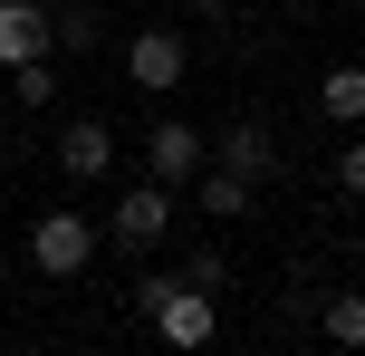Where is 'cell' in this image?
Masks as SVG:
<instances>
[{
	"instance_id": "cell-1",
	"label": "cell",
	"mask_w": 365,
	"mask_h": 356,
	"mask_svg": "<svg viewBox=\"0 0 365 356\" xmlns=\"http://www.w3.org/2000/svg\"><path fill=\"white\" fill-rule=\"evenodd\" d=\"M29 260L48 270V280H77V270L96 260V222H87V212H68V203L38 212V222H29Z\"/></svg>"
},
{
	"instance_id": "cell-2",
	"label": "cell",
	"mask_w": 365,
	"mask_h": 356,
	"mask_svg": "<svg viewBox=\"0 0 365 356\" xmlns=\"http://www.w3.org/2000/svg\"><path fill=\"white\" fill-rule=\"evenodd\" d=\"M106 231H115L125 250H154V241L173 231V183H154V173H145V183H125V193H115V212H106Z\"/></svg>"
},
{
	"instance_id": "cell-3",
	"label": "cell",
	"mask_w": 365,
	"mask_h": 356,
	"mask_svg": "<svg viewBox=\"0 0 365 356\" xmlns=\"http://www.w3.org/2000/svg\"><path fill=\"white\" fill-rule=\"evenodd\" d=\"M202 164H212V135L182 126V116H164V126L145 135V173L154 183H202Z\"/></svg>"
},
{
	"instance_id": "cell-4",
	"label": "cell",
	"mask_w": 365,
	"mask_h": 356,
	"mask_svg": "<svg viewBox=\"0 0 365 356\" xmlns=\"http://www.w3.org/2000/svg\"><path fill=\"white\" fill-rule=\"evenodd\" d=\"M182 68H192L182 29H135V39H125V77H135L145 96H173V87H182Z\"/></svg>"
},
{
	"instance_id": "cell-5",
	"label": "cell",
	"mask_w": 365,
	"mask_h": 356,
	"mask_svg": "<svg viewBox=\"0 0 365 356\" xmlns=\"http://www.w3.org/2000/svg\"><path fill=\"white\" fill-rule=\"evenodd\" d=\"M58 49V0H0V68Z\"/></svg>"
},
{
	"instance_id": "cell-6",
	"label": "cell",
	"mask_w": 365,
	"mask_h": 356,
	"mask_svg": "<svg viewBox=\"0 0 365 356\" xmlns=\"http://www.w3.org/2000/svg\"><path fill=\"white\" fill-rule=\"evenodd\" d=\"M106 164H115V126L106 116H68V126H58V173H68V183H96Z\"/></svg>"
},
{
	"instance_id": "cell-7",
	"label": "cell",
	"mask_w": 365,
	"mask_h": 356,
	"mask_svg": "<svg viewBox=\"0 0 365 356\" xmlns=\"http://www.w3.org/2000/svg\"><path fill=\"white\" fill-rule=\"evenodd\" d=\"M154 337H164L173 356H192V347H212V289H164V308H154Z\"/></svg>"
},
{
	"instance_id": "cell-8",
	"label": "cell",
	"mask_w": 365,
	"mask_h": 356,
	"mask_svg": "<svg viewBox=\"0 0 365 356\" xmlns=\"http://www.w3.org/2000/svg\"><path fill=\"white\" fill-rule=\"evenodd\" d=\"M212 164H231L240 183H269V173H279V145H269V126H259V116H240V126L221 135V154H212Z\"/></svg>"
},
{
	"instance_id": "cell-9",
	"label": "cell",
	"mask_w": 365,
	"mask_h": 356,
	"mask_svg": "<svg viewBox=\"0 0 365 356\" xmlns=\"http://www.w3.org/2000/svg\"><path fill=\"white\" fill-rule=\"evenodd\" d=\"M192 193H202V212H212V222H240V212L259 203V183H240L231 164H202V183H192Z\"/></svg>"
},
{
	"instance_id": "cell-10",
	"label": "cell",
	"mask_w": 365,
	"mask_h": 356,
	"mask_svg": "<svg viewBox=\"0 0 365 356\" xmlns=\"http://www.w3.org/2000/svg\"><path fill=\"white\" fill-rule=\"evenodd\" d=\"M317 116L327 126H365V68H327L317 77Z\"/></svg>"
},
{
	"instance_id": "cell-11",
	"label": "cell",
	"mask_w": 365,
	"mask_h": 356,
	"mask_svg": "<svg viewBox=\"0 0 365 356\" xmlns=\"http://www.w3.org/2000/svg\"><path fill=\"white\" fill-rule=\"evenodd\" d=\"M317 337L327 347H365V289H327L317 299Z\"/></svg>"
},
{
	"instance_id": "cell-12",
	"label": "cell",
	"mask_w": 365,
	"mask_h": 356,
	"mask_svg": "<svg viewBox=\"0 0 365 356\" xmlns=\"http://www.w3.org/2000/svg\"><path fill=\"white\" fill-rule=\"evenodd\" d=\"M10 96H19V106H48V96H58V49L48 58H19V68H10Z\"/></svg>"
},
{
	"instance_id": "cell-13",
	"label": "cell",
	"mask_w": 365,
	"mask_h": 356,
	"mask_svg": "<svg viewBox=\"0 0 365 356\" xmlns=\"http://www.w3.org/2000/svg\"><path fill=\"white\" fill-rule=\"evenodd\" d=\"M58 49H96V10H58Z\"/></svg>"
},
{
	"instance_id": "cell-14",
	"label": "cell",
	"mask_w": 365,
	"mask_h": 356,
	"mask_svg": "<svg viewBox=\"0 0 365 356\" xmlns=\"http://www.w3.org/2000/svg\"><path fill=\"white\" fill-rule=\"evenodd\" d=\"M336 193H356V203H365V135H356L346 154H336Z\"/></svg>"
},
{
	"instance_id": "cell-15",
	"label": "cell",
	"mask_w": 365,
	"mask_h": 356,
	"mask_svg": "<svg viewBox=\"0 0 365 356\" xmlns=\"http://www.w3.org/2000/svg\"><path fill=\"white\" fill-rule=\"evenodd\" d=\"M192 10H212V19H221V10H231V0H192Z\"/></svg>"
},
{
	"instance_id": "cell-16",
	"label": "cell",
	"mask_w": 365,
	"mask_h": 356,
	"mask_svg": "<svg viewBox=\"0 0 365 356\" xmlns=\"http://www.w3.org/2000/svg\"><path fill=\"white\" fill-rule=\"evenodd\" d=\"M0 280H10V260H0Z\"/></svg>"
},
{
	"instance_id": "cell-17",
	"label": "cell",
	"mask_w": 365,
	"mask_h": 356,
	"mask_svg": "<svg viewBox=\"0 0 365 356\" xmlns=\"http://www.w3.org/2000/svg\"><path fill=\"white\" fill-rule=\"evenodd\" d=\"M298 10H317V0H298Z\"/></svg>"
},
{
	"instance_id": "cell-18",
	"label": "cell",
	"mask_w": 365,
	"mask_h": 356,
	"mask_svg": "<svg viewBox=\"0 0 365 356\" xmlns=\"http://www.w3.org/2000/svg\"><path fill=\"white\" fill-rule=\"evenodd\" d=\"M0 356H19V347H0Z\"/></svg>"
}]
</instances>
